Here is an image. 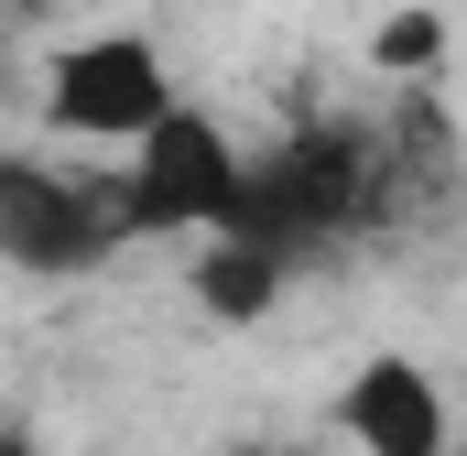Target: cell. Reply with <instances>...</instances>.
<instances>
[{"label":"cell","mask_w":467,"mask_h":456,"mask_svg":"<svg viewBox=\"0 0 467 456\" xmlns=\"http://www.w3.org/2000/svg\"><path fill=\"white\" fill-rule=\"evenodd\" d=\"M163 109H174V88H163V55L141 33H88V44L55 55V88H44L55 130H77V141H141Z\"/></svg>","instance_id":"3957f363"},{"label":"cell","mask_w":467,"mask_h":456,"mask_svg":"<svg viewBox=\"0 0 467 456\" xmlns=\"http://www.w3.org/2000/svg\"><path fill=\"white\" fill-rule=\"evenodd\" d=\"M119 239H141V207H130V174L119 185H66L44 163H0V261L11 272H88L109 261Z\"/></svg>","instance_id":"7a4b0ae2"},{"label":"cell","mask_w":467,"mask_h":456,"mask_svg":"<svg viewBox=\"0 0 467 456\" xmlns=\"http://www.w3.org/2000/svg\"><path fill=\"white\" fill-rule=\"evenodd\" d=\"M369 55H380V66H391V77H424V66H435V55H446V22H435V11H391V22H380V44H369Z\"/></svg>","instance_id":"52a82bcc"},{"label":"cell","mask_w":467,"mask_h":456,"mask_svg":"<svg viewBox=\"0 0 467 456\" xmlns=\"http://www.w3.org/2000/svg\"><path fill=\"white\" fill-rule=\"evenodd\" d=\"M446 456H467V446H446Z\"/></svg>","instance_id":"9c48e42d"},{"label":"cell","mask_w":467,"mask_h":456,"mask_svg":"<svg viewBox=\"0 0 467 456\" xmlns=\"http://www.w3.org/2000/svg\"><path fill=\"white\" fill-rule=\"evenodd\" d=\"M196 294H207V316H229V326H250V316H272V294H283V261L218 228V250L196 261Z\"/></svg>","instance_id":"8992f818"},{"label":"cell","mask_w":467,"mask_h":456,"mask_svg":"<svg viewBox=\"0 0 467 456\" xmlns=\"http://www.w3.org/2000/svg\"><path fill=\"white\" fill-rule=\"evenodd\" d=\"M358 196H369V141L358 130H294V141H272L261 163H239V196H229V239L250 250H305V239H337L358 218Z\"/></svg>","instance_id":"6da1fadb"},{"label":"cell","mask_w":467,"mask_h":456,"mask_svg":"<svg viewBox=\"0 0 467 456\" xmlns=\"http://www.w3.org/2000/svg\"><path fill=\"white\" fill-rule=\"evenodd\" d=\"M239 196V152L207 109H163L141 130V163H130V207L141 228H218Z\"/></svg>","instance_id":"277c9868"},{"label":"cell","mask_w":467,"mask_h":456,"mask_svg":"<svg viewBox=\"0 0 467 456\" xmlns=\"http://www.w3.org/2000/svg\"><path fill=\"white\" fill-rule=\"evenodd\" d=\"M337 424L358 456H446V391L413 358H358L337 391Z\"/></svg>","instance_id":"5b68a950"},{"label":"cell","mask_w":467,"mask_h":456,"mask_svg":"<svg viewBox=\"0 0 467 456\" xmlns=\"http://www.w3.org/2000/svg\"><path fill=\"white\" fill-rule=\"evenodd\" d=\"M0 456H33V435H0Z\"/></svg>","instance_id":"ba28073f"}]
</instances>
